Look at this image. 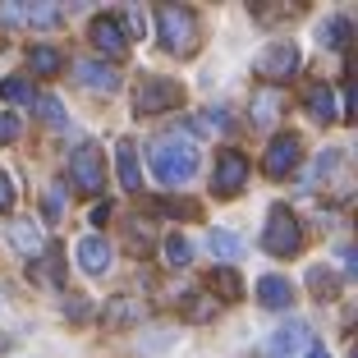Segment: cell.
Instances as JSON below:
<instances>
[{"mask_svg":"<svg viewBox=\"0 0 358 358\" xmlns=\"http://www.w3.org/2000/svg\"><path fill=\"white\" fill-rule=\"evenodd\" d=\"M202 157L193 143H184V138H166V143H157L152 148V175L161 179V184H170V189H179V184H189L193 175H198Z\"/></svg>","mask_w":358,"mask_h":358,"instance_id":"6da1fadb","label":"cell"},{"mask_svg":"<svg viewBox=\"0 0 358 358\" xmlns=\"http://www.w3.org/2000/svg\"><path fill=\"white\" fill-rule=\"evenodd\" d=\"M157 37L175 60L193 55L198 51V14H193L189 5H166V10H157Z\"/></svg>","mask_w":358,"mask_h":358,"instance_id":"7a4b0ae2","label":"cell"},{"mask_svg":"<svg viewBox=\"0 0 358 358\" xmlns=\"http://www.w3.org/2000/svg\"><path fill=\"white\" fill-rule=\"evenodd\" d=\"M184 101V87L175 78H161V74H143L134 83V110L138 115H161V110H175Z\"/></svg>","mask_w":358,"mask_h":358,"instance_id":"3957f363","label":"cell"},{"mask_svg":"<svg viewBox=\"0 0 358 358\" xmlns=\"http://www.w3.org/2000/svg\"><path fill=\"white\" fill-rule=\"evenodd\" d=\"M299 243H303V230H299L294 211L271 207V216H266V230H262V248H266L271 257H289V253H299Z\"/></svg>","mask_w":358,"mask_h":358,"instance_id":"277c9868","label":"cell"},{"mask_svg":"<svg viewBox=\"0 0 358 358\" xmlns=\"http://www.w3.org/2000/svg\"><path fill=\"white\" fill-rule=\"evenodd\" d=\"M69 175H74V184L83 193H101V184H106V161H101V152H96L92 143L74 148V157H69Z\"/></svg>","mask_w":358,"mask_h":358,"instance_id":"5b68a950","label":"cell"},{"mask_svg":"<svg viewBox=\"0 0 358 358\" xmlns=\"http://www.w3.org/2000/svg\"><path fill=\"white\" fill-rule=\"evenodd\" d=\"M253 69L266 78V83H285V78L299 69V46H294V42H271L262 55H257Z\"/></svg>","mask_w":358,"mask_h":358,"instance_id":"8992f818","label":"cell"},{"mask_svg":"<svg viewBox=\"0 0 358 358\" xmlns=\"http://www.w3.org/2000/svg\"><path fill=\"white\" fill-rule=\"evenodd\" d=\"M243 184H248V161H243L234 148H225L221 157H216L211 189H216V198H234V193H243Z\"/></svg>","mask_w":358,"mask_h":358,"instance_id":"52a82bcc","label":"cell"},{"mask_svg":"<svg viewBox=\"0 0 358 358\" xmlns=\"http://www.w3.org/2000/svg\"><path fill=\"white\" fill-rule=\"evenodd\" d=\"M299 152H303L299 134H280V138H271V148H266V175H271V179L289 175V170L299 166Z\"/></svg>","mask_w":358,"mask_h":358,"instance_id":"ba28073f","label":"cell"},{"mask_svg":"<svg viewBox=\"0 0 358 358\" xmlns=\"http://www.w3.org/2000/svg\"><path fill=\"white\" fill-rule=\"evenodd\" d=\"M74 257H78V266H83L87 275H106L110 271V243H106L101 234H83V239L74 243Z\"/></svg>","mask_w":358,"mask_h":358,"instance_id":"9c48e42d","label":"cell"},{"mask_svg":"<svg viewBox=\"0 0 358 358\" xmlns=\"http://www.w3.org/2000/svg\"><path fill=\"white\" fill-rule=\"evenodd\" d=\"M92 46L101 55H110V60H120V55L129 51V37L115 19H92Z\"/></svg>","mask_w":358,"mask_h":358,"instance_id":"30bf717a","label":"cell"},{"mask_svg":"<svg viewBox=\"0 0 358 358\" xmlns=\"http://www.w3.org/2000/svg\"><path fill=\"white\" fill-rule=\"evenodd\" d=\"M257 299H262V308H271V313H285V308L294 303V285L285 280V275H262V280H257Z\"/></svg>","mask_w":358,"mask_h":358,"instance_id":"8fae6325","label":"cell"},{"mask_svg":"<svg viewBox=\"0 0 358 358\" xmlns=\"http://www.w3.org/2000/svg\"><path fill=\"white\" fill-rule=\"evenodd\" d=\"M78 83H83V87H92V92H115V87H120V74L110 69V64L83 60V64H78Z\"/></svg>","mask_w":358,"mask_h":358,"instance_id":"7c38bea8","label":"cell"},{"mask_svg":"<svg viewBox=\"0 0 358 358\" xmlns=\"http://www.w3.org/2000/svg\"><path fill=\"white\" fill-rule=\"evenodd\" d=\"M115 166H120V184H124L129 193H138V184H143V166H138V148H134V143H115Z\"/></svg>","mask_w":358,"mask_h":358,"instance_id":"4fadbf2b","label":"cell"},{"mask_svg":"<svg viewBox=\"0 0 358 358\" xmlns=\"http://www.w3.org/2000/svg\"><path fill=\"white\" fill-rule=\"evenodd\" d=\"M303 345H308V327H303V322H289V327H280V331L271 336V354H275V358L299 354Z\"/></svg>","mask_w":358,"mask_h":358,"instance_id":"5bb4252c","label":"cell"},{"mask_svg":"<svg viewBox=\"0 0 358 358\" xmlns=\"http://www.w3.org/2000/svg\"><path fill=\"white\" fill-rule=\"evenodd\" d=\"M28 69H32V74H42V78H51V74L64 69V55L55 51V46H28Z\"/></svg>","mask_w":358,"mask_h":358,"instance_id":"9a60e30c","label":"cell"},{"mask_svg":"<svg viewBox=\"0 0 358 358\" xmlns=\"http://www.w3.org/2000/svg\"><path fill=\"white\" fill-rule=\"evenodd\" d=\"M308 115H313L317 124H331V120H336V96H331V87H308Z\"/></svg>","mask_w":358,"mask_h":358,"instance_id":"2e32d148","label":"cell"},{"mask_svg":"<svg viewBox=\"0 0 358 358\" xmlns=\"http://www.w3.org/2000/svg\"><path fill=\"white\" fill-rule=\"evenodd\" d=\"M161 253H166V266H189L193 262V248L184 234H170L166 243H161Z\"/></svg>","mask_w":358,"mask_h":358,"instance_id":"e0dca14e","label":"cell"},{"mask_svg":"<svg viewBox=\"0 0 358 358\" xmlns=\"http://www.w3.org/2000/svg\"><path fill=\"white\" fill-rule=\"evenodd\" d=\"M0 96L14 101V106H32V101H37V92H32L28 78H5V83H0Z\"/></svg>","mask_w":358,"mask_h":358,"instance_id":"ac0fdd59","label":"cell"},{"mask_svg":"<svg viewBox=\"0 0 358 358\" xmlns=\"http://www.w3.org/2000/svg\"><path fill=\"white\" fill-rule=\"evenodd\" d=\"M10 239H14V248H19V253H42V230H37V225H14L10 230Z\"/></svg>","mask_w":358,"mask_h":358,"instance_id":"d6986e66","label":"cell"},{"mask_svg":"<svg viewBox=\"0 0 358 358\" xmlns=\"http://www.w3.org/2000/svg\"><path fill=\"white\" fill-rule=\"evenodd\" d=\"M336 271H327V266H313V271H308V289H313L317 299H336Z\"/></svg>","mask_w":358,"mask_h":358,"instance_id":"ffe728a7","label":"cell"},{"mask_svg":"<svg viewBox=\"0 0 358 358\" xmlns=\"http://www.w3.org/2000/svg\"><path fill=\"white\" fill-rule=\"evenodd\" d=\"M207 243H211V253H221V257H225V262H234V257H239V253H243V243H239V239H234V234H230V230H211V234H207Z\"/></svg>","mask_w":358,"mask_h":358,"instance_id":"44dd1931","label":"cell"},{"mask_svg":"<svg viewBox=\"0 0 358 358\" xmlns=\"http://www.w3.org/2000/svg\"><path fill=\"white\" fill-rule=\"evenodd\" d=\"M349 28H354V23H349V19H327V23H322V28H317V42H322V46H345Z\"/></svg>","mask_w":358,"mask_h":358,"instance_id":"7402d4cb","label":"cell"},{"mask_svg":"<svg viewBox=\"0 0 358 358\" xmlns=\"http://www.w3.org/2000/svg\"><path fill=\"white\" fill-rule=\"evenodd\" d=\"M211 289H221V299H239V275L230 271V266H221V271H211L207 275Z\"/></svg>","mask_w":358,"mask_h":358,"instance_id":"603a6c76","label":"cell"},{"mask_svg":"<svg viewBox=\"0 0 358 358\" xmlns=\"http://www.w3.org/2000/svg\"><path fill=\"white\" fill-rule=\"evenodd\" d=\"M64 202H69V193H64V184H55V189L42 198V216H46V221H55V216L64 211Z\"/></svg>","mask_w":358,"mask_h":358,"instance_id":"cb8c5ba5","label":"cell"},{"mask_svg":"<svg viewBox=\"0 0 358 358\" xmlns=\"http://www.w3.org/2000/svg\"><path fill=\"white\" fill-rule=\"evenodd\" d=\"M225 124H230V120H225L221 110H207V115L193 120V129H202V134H225Z\"/></svg>","mask_w":358,"mask_h":358,"instance_id":"d4e9b609","label":"cell"},{"mask_svg":"<svg viewBox=\"0 0 358 358\" xmlns=\"http://www.w3.org/2000/svg\"><path fill=\"white\" fill-rule=\"evenodd\" d=\"M37 106H42V120H46V124H69V115H64V106L55 101V96H42Z\"/></svg>","mask_w":358,"mask_h":358,"instance_id":"484cf974","label":"cell"},{"mask_svg":"<svg viewBox=\"0 0 358 358\" xmlns=\"http://www.w3.org/2000/svg\"><path fill=\"white\" fill-rule=\"evenodd\" d=\"M275 120V96L266 92V96H257V106H253V124H271Z\"/></svg>","mask_w":358,"mask_h":358,"instance_id":"4316f807","label":"cell"},{"mask_svg":"<svg viewBox=\"0 0 358 358\" xmlns=\"http://www.w3.org/2000/svg\"><path fill=\"white\" fill-rule=\"evenodd\" d=\"M23 19H28V23H42V28H46V23H55L60 14H55L51 5H28V10H23Z\"/></svg>","mask_w":358,"mask_h":358,"instance_id":"83f0119b","label":"cell"},{"mask_svg":"<svg viewBox=\"0 0 358 358\" xmlns=\"http://www.w3.org/2000/svg\"><path fill=\"white\" fill-rule=\"evenodd\" d=\"M19 138V115H0V143H14Z\"/></svg>","mask_w":358,"mask_h":358,"instance_id":"f1b7e54d","label":"cell"},{"mask_svg":"<svg viewBox=\"0 0 358 358\" xmlns=\"http://www.w3.org/2000/svg\"><path fill=\"white\" fill-rule=\"evenodd\" d=\"M14 207V184H10V175L0 170V211H10Z\"/></svg>","mask_w":358,"mask_h":358,"instance_id":"f546056e","label":"cell"},{"mask_svg":"<svg viewBox=\"0 0 358 358\" xmlns=\"http://www.w3.org/2000/svg\"><path fill=\"white\" fill-rule=\"evenodd\" d=\"M124 23H129V32H134V37H143V32H148V19H143L138 10H129V14H124Z\"/></svg>","mask_w":358,"mask_h":358,"instance_id":"4dcf8cb0","label":"cell"},{"mask_svg":"<svg viewBox=\"0 0 358 358\" xmlns=\"http://www.w3.org/2000/svg\"><path fill=\"white\" fill-rule=\"evenodd\" d=\"M106 216H110V202H101V207H92V225H106Z\"/></svg>","mask_w":358,"mask_h":358,"instance_id":"1f68e13d","label":"cell"},{"mask_svg":"<svg viewBox=\"0 0 358 358\" xmlns=\"http://www.w3.org/2000/svg\"><path fill=\"white\" fill-rule=\"evenodd\" d=\"M308 358H331V354H327V349H317V345H313V349H308Z\"/></svg>","mask_w":358,"mask_h":358,"instance_id":"d6a6232c","label":"cell"}]
</instances>
